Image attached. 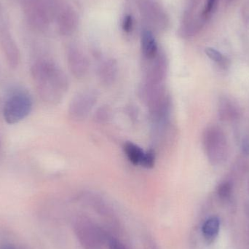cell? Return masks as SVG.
I'll list each match as a JSON object with an SVG mask.
<instances>
[{
    "mask_svg": "<svg viewBox=\"0 0 249 249\" xmlns=\"http://www.w3.org/2000/svg\"><path fill=\"white\" fill-rule=\"evenodd\" d=\"M219 230H220V221L216 216H212L203 223L202 232L206 239L212 241L217 236Z\"/></svg>",
    "mask_w": 249,
    "mask_h": 249,
    "instance_id": "obj_15",
    "label": "cell"
},
{
    "mask_svg": "<svg viewBox=\"0 0 249 249\" xmlns=\"http://www.w3.org/2000/svg\"><path fill=\"white\" fill-rule=\"evenodd\" d=\"M58 28L63 35H68L73 32L77 24V18L71 9L63 10L58 17Z\"/></svg>",
    "mask_w": 249,
    "mask_h": 249,
    "instance_id": "obj_14",
    "label": "cell"
},
{
    "mask_svg": "<svg viewBox=\"0 0 249 249\" xmlns=\"http://www.w3.org/2000/svg\"><path fill=\"white\" fill-rule=\"evenodd\" d=\"M109 116H110V112H109V108L107 107H101L100 109H98L95 115V120L98 123L103 124L109 121Z\"/></svg>",
    "mask_w": 249,
    "mask_h": 249,
    "instance_id": "obj_20",
    "label": "cell"
},
{
    "mask_svg": "<svg viewBox=\"0 0 249 249\" xmlns=\"http://www.w3.org/2000/svg\"><path fill=\"white\" fill-rule=\"evenodd\" d=\"M26 17L31 25L43 29L48 22V13L43 3L39 0H26L25 4Z\"/></svg>",
    "mask_w": 249,
    "mask_h": 249,
    "instance_id": "obj_9",
    "label": "cell"
},
{
    "mask_svg": "<svg viewBox=\"0 0 249 249\" xmlns=\"http://www.w3.org/2000/svg\"><path fill=\"white\" fill-rule=\"evenodd\" d=\"M146 249H159L158 247L153 243H148L147 247Z\"/></svg>",
    "mask_w": 249,
    "mask_h": 249,
    "instance_id": "obj_24",
    "label": "cell"
},
{
    "mask_svg": "<svg viewBox=\"0 0 249 249\" xmlns=\"http://www.w3.org/2000/svg\"><path fill=\"white\" fill-rule=\"evenodd\" d=\"M69 68L71 74L77 77H84L89 70V61L86 55L75 47H71L67 53Z\"/></svg>",
    "mask_w": 249,
    "mask_h": 249,
    "instance_id": "obj_10",
    "label": "cell"
},
{
    "mask_svg": "<svg viewBox=\"0 0 249 249\" xmlns=\"http://www.w3.org/2000/svg\"><path fill=\"white\" fill-rule=\"evenodd\" d=\"M248 188H249V178L248 180Z\"/></svg>",
    "mask_w": 249,
    "mask_h": 249,
    "instance_id": "obj_27",
    "label": "cell"
},
{
    "mask_svg": "<svg viewBox=\"0 0 249 249\" xmlns=\"http://www.w3.org/2000/svg\"><path fill=\"white\" fill-rule=\"evenodd\" d=\"M148 64L145 71V83L162 84L167 73V61L165 55L158 53L154 58L146 59Z\"/></svg>",
    "mask_w": 249,
    "mask_h": 249,
    "instance_id": "obj_8",
    "label": "cell"
},
{
    "mask_svg": "<svg viewBox=\"0 0 249 249\" xmlns=\"http://www.w3.org/2000/svg\"><path fill=\"white\" fill-rule=\"evenodd\" d=\"M207 56L212 61L216 62L219 67L223 69H227L230 65V61L223 54L221 53L217 50L212 48H207L205 50Z\"/></svg>",
    "mask_w": 249,
    "mask_h": 249,
    "instance_id": "obj_17",
    "label": "cell"
},
{
    "mask_svg": "<svg viewBox=\"0 0 249 249\" xmlns=\"http://www.w3.org/2000/svg\"><path fill=\"white\" fill-rule=\"evenodd\" d=\"M31 74L38 95L43 102L57 105L69 89V81L64 71L52 61L40 60L31 68Z\"/></svg>",
    "mask_w": 249,
    "mask_h": 249,
    "instance_id": "obj_1",
    "label": "cell"
},
{
    "mask_svg": "<svg viewBox=\"0 0 249 249\" xmlns=\"http://www.w3.org/2000/svg\"><path fill=\"white\" fill-rule=\"evenodd\" d=\"M155 152L152 150L144 152L143 158H142L141 165L146 168H152L155 165Z\"/></svg>",
    "mask_w": 249,
    "mask_h": 249,
    "instance_id": "obj_19",
    "label": "cell"
},
{
    "mask_svg": "<svg viewBox=\"0 0 249 249\" xmlns=\"http://www.w3.org/2000/svg\"><path fill=\"white\" fill-rule=\"evenodd\" d=\"M73 229L83 249H103L107 242L105 231L89 216L83 215L75 218Z\"/></svg>",
    "mask_w": 249,
    "mask_h": 249,
    "instance_id": "obj_2",
    "label": "cell"
},
{
    "mask_svg": "<svg viewBox=\"0 0 249 249\" xmlns=\"http://www.w3.org/2000/svg\"><path fill=\"white\" fill-rule=\"evenodd\" d=\"M142 51L146 59H151L158 53L156 41L149 29H143L142 32Z\"/></svg>",
    "mask_w": 249,
    "mask_h": 249,
    "instance_id": "obj_12",
    "label": "cell"
},
{
    "mask_svg": "<svg viewBox=\"0 0 249 249\" xmlns=\"http://www.w3.org/2000/svg\"><path fill=\"white\" fill-rule=\"evenodd\" d=\"M142 16L158 30H164L168 24V17L155 0H136Z\"/></svg>",
    "mask_w": 249,
    "mask_h": 249,
    "instance_id": "obj_7",
    "label": "cell"
},
{
    "mask_svg": "<svg viewBox=\"0 0 249 249\" xmlns=\"http://www.w3.org/2000/svg\"><path fill=\"white\" fill-rule=\"evenodd\" d=\"M118 74V65L114 60L105 61L99 67V79L102 83L107 86L112 85L115 82Z\"/></svg>",
    "mask_w": 249,
    "mask_h": 249,
    "instance_id": "obj_13",
    "label": "cell"
},
{
    "mask_svg": "<svg viewBox=\"0 0 249 249\" xmlns=\"http://www.w3.org/2000/svg\"><path fill=\"white\" fill-rule=\"evenodd\" d=\"M217 193L222 199H228L231 197L232 193V185L228 181H223L219 184L217 188Z\"/></svg>",
    "mask_w": 249,
    "mask_h": 249,
    "instance_id": "obj_18",
    "label": "cell"
},
{
    "mask_svg": "<svg viewBox=\"0 0 249 249\" xmlns=\"http://www.w3.org/2000/svg\"><path fill=\"white\" fill-rule=\"evenodd\" d=\"M124 152L127 159L133 165L141 164L144 152L142 148L132 142H126L124 144Z\"/></svg>",
    "mask_w": 249,
    "mask_h": 249,
    "instance_id": "obj_16",
    "label": "cell"
},
{
    "mask_svg": "<svg viewBox=\"0 0 249 249\" xmlns=\"http://www.w3.org/2000/svg\"><path fill=\"white\" fill-rule=\"evenodd\" d=\"M2 249H18L16 248V247H13V246L6 245V246H4V247H3Z\"/></svg>",
    "mask_w": 249,
    "mask_h": 249,
    "instance_id": "obj_25",
    "label": "cell"
},
{
    "mask_svg": "<svg viewBox=\"0 0 249 249\" xmlns=\"http://www.w3.org/2000/svg\"><path fill=\"white\" fill-rule=\"evenodd\" d=\"M33 107L32 97L26 92L18 91L6 101L3 108V118L7 124H14L30 115Z\"/></svg>",
    "mask_w": 249,
    "mask_h": 249,
    "instance_id": "obj_4",
    "label": "cell"
},
{
    "mask_svg": "<svg viewBox=\"0 0 249 249\" xmlns=\"http://www.w3.org/2000/svg\"><path fill=\"white\" fill-rule=\"evenodd\" d=\"M227 1H229V2H231V1H233V0H227Z\"/></svg>",
    "mask_w": 249,
    "mask_h": 249,
    "instance_id": "obj_26",
    "label": "cell"
},
{
    "mask_svg": "<svg viewBox=\"0 0 249 249\" xmlns=\"http://www.w3.org/2000/svg\"><path fill=\"white\" fill-rule=\"evenodd\" d=\"M0 48L4 53L9 67L12 69L17 68L20 64V51L9 30L1 7H0Z\"/></svg>",
    "mask_w": 249,
    "mask_h": 249,
    "instance_id": "obj_5",
    "label": "cell"
},
{
    "mask_svg": "<svg viewBox=\"0 0 249 249\" xmlns=\"http://www.w3.org/2000/svg\"><path fill=\"white\" fill-rule=\"evenodd\" d=\"M0 149H1V145H0Z\"/></svg>",
    "mask_w": 249,
    "mask_h": 249,
    "instance_id": "obj_28",
    "label": "cell"
},
{
    "mask_svg": "<svg viewBox=\"0 0 249 249\" xmlns=\"http://www.w3.org/2000/svg\"><path fill=\"white\" fill-rule=\"evenodd\" d=\"M107 244L109 249H127L121 241L112 236L108 237Z\"/></svg>",
    "mask_w": 249,
    "mask_h": 249,
    "instance_id": "obj_21",
    "label": "cell"
},
{
    "mask_svg": "<svg viewBox=\"0 0 249 249\" xmlns=\"http://www.w3.org/2000/svg\"><path fill=\"white\" fill-rule=\"evenodd\" d=\"M98 99L96 90H84L77 93L70 103L69 115L76 121L84 120L96 105Z\"/></svg>",
    "mask_w": 249,
    "mask_h": 249,
    "instance_id": "obj_6",
    "label": "cell"
},
{
    "mask_svg": "<svg viewBox=\"0 0 249 249\" xmlns=\"http://www.w3.org/2000/svg\"><path fill=\"white\" fill-rule=\"evenodd\" d=\"M241 109L236 102L228 96H222L218 103V115L223 122H233L241 116Z\"/></svg>",
    "mask_w": 249,
    "mask_h": 249,
    "instance_id": "obj_11",
    "label": "cell"
},
{
    "mask_svg": "<svg viewBox=\"0 0 249 249\" xmlns=\"http://www.w3.org/2000/svg\"><path fill=\"white\" fill-rule=\"evenodd\" d=\"M205 152L212 165L223 163L228 155V141L222 129L216 126H209L203 136Z\"/></svg>",
    "mask_w": 249,
    "mask_h": 249,
    "instance_id": "obj_3",
    "label": "cell"
},
{
    "mask_svg": "<svg viewBox=\"0 0 249 249\" xmlns=\"http://www.w3.org/2000/svg\"><path fill=\"white\" fill-rule=\"evenodd\" d=\"M123 29L126 33H130L133 28V19L130 15H126L123 20Z\"/></svg>",
    "mask_w": 249,
    "mask_h": 249,
    "instance_id": "obj_22",
    "label": "cell"
},
{
    "mask_svg": "<svg viewBox=\"0 0 249 249\" xmlns=\"http://www.w3.org/2000/svg\"><path fill=\"white\" fill-rule=\"evenodd\" d=\"M241 149L244 155H249V136H245L243 139Z\"/></svg>",
    "mask_w": 249,
    "mask_h": 249,
    "instance_id": "obj_23",
    "label": "cell"
}]
</instances>
